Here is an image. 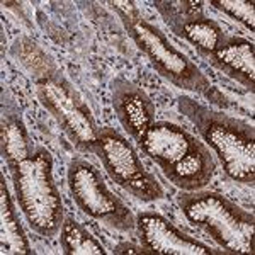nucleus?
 Returning <instances> with one entry per match:
<instances>
[{
	"label": "nucleus",
	"instance_id": "f3484780",
	"mask_svg": "<svg viewBox=\"0 0 255 255\" xmlns=\"http://www.w3.org/2000/svg\"><path fill=\"white\" fill-rule=\"evenodd\" d=\"M211 5L228 15L230 19L240 22L249 31H254V2H244V0H211Z\"/></svg>",
	"mask_w": 255,
	"mask_h": 255
},
{
	"label": "nucleus",
	"instance_id": "ddd939ff",
	"mask_svg": "<svg viewBox=\"0 0 255 255\" xmlns=\"http://www.w3.org/2000/svg\"><path fill=\"white\" fill-rule=\"evenodd\" d=\"M34 143L27 131L20 111L14 101H3L0 118V153L7 168H12L31 157Z\"/></svg>",
	"mask_w": 255,
	"mask_h": 255
},
{
	"label": "nucleus",
	"instance_id": "1a4fd4ad",
	"mask_svg": "<svg viewBox=\"0 0 255 255\" xmlns=\"http://www.w3.org/2000/svg\"><path fill=\"white\" fill-rule=\"evenodd\" d=\"M165 20L168 29L187 41L204 60L220 46L226 32L216 20L204 14L201 2H186V0H157L153 3Z\"/></svg>",
	"mask_w": 255,
	"mask_h": 255
},
{
	"label": "nucleus",
	"instance_id": "dca6fc26",
	"mask_svg": "<svg viewBox=\"0 0 255 255\" xmlns=\"http://www.w3.org/2000/svg\"><path fill=\"white\" fill-rule=\"evenodd\" d=\"M10 53L27 70V73L34 82L58 70L55 60L48 55L46 49H43L34 39L27 38V36H20L15 39L10 48Z\"/></svg>",
	"mask_w": 255,
	"mask_h": 255
},
{
	"label": "nucleus",
	"instance_id": "2eb2a0df",
	"mask_svg": "<svg viewBox=\"0 0 255 255\" xmlns=\"http://www.w3.org/2000/svg\"><path fill=\"white\" fill-rule=\"evenodd\" d=\"M60 245L65 255H106L108 250L73 216L65 215L60 228Z\"/></svg>",
	"mask_w": 255,
	"mask_h": 255
},
{
	"label": "nucleus",
	"instance_id": "20e7f679",
	"mask_svg": "<svg viewBox=\"0 0 255 255\" xmlns=\"http://www.w3.org/2000/svg\"><path fill=\"white\" fill-rule=\"evenodd\" d=\"M175 201L184 218L211 237L225 255H254L255 216L252 211L238 206L221 192L208 189L180 191Z\"/></svg>",
	"mask_w": 255,
	"mask_h": 255
},
{
	"label": "nucleus",
	"instance_id": "7ed1b4c3",
	"mask_svg": "<svg viewBox=\"0 0 255 255\" xmlns=\"http://www.w3.org/2000/svg\"><path fill=\"white\" fill-rule=\"evenodd\" d=\"M15 203L36 235L55 238L65 220V204L53 177V155L38 145L29 158L9 168Z\"/></svg>",
	"mask_w": 255,
	"mask_h": 255
},
{
	"label": "nucleus",
	"instance_id": "9d476101",
	"mask_svg": "<svg viewBox=\"0 0 255 255\" xmlns=\"http://www.w3.org/2000/svg\"><path fill=\"white\" fill-rule=\"evenodd\" d=\"M134 232L150 255H225L223 250L191 237L157 211H139Z\"/></svg>",
	"mask_w": 255,
	"mask_h": 255
},
{
	"label": "nucleus",
	"instance_id": "4468645a",
	"mask_svg": "<svg viewBox=\"0 0 255 255\" xmlns=\"http://www.w3.org/2000/svg\"><path fill=\"white\" fill-rule=\"evenodd\" d=\"M15 196L5 184L3 172H0V252L3 255H31V245L19 218Z\"/></svg>",
	"mask_w": 255,
	"mask_h": 255
},
{
	"label": "nucleus",
	"instance_id": "f8f14e48",
	"mask_svg": "<svg viewBox=\"0 0 255 255\" xmlns=\"http://www.w3.org/2000/svg\"><path fill=\"white\" fill-rule=\"evenodd\" d=\"M206 61L225 77L235 80L249 92H255V44L237 34H225Z\"/></svg>",
	"mask_w": 255,
	"mask_h": 255
},
{
	"label": "nucleus",
	"instance_id": "0eeeda50",
	"mask_svg": "<svg viewBox=\"0 0 255 255\" xmlns=\"http://www.w3.org/2000/svg\"><path fill=\"white\" fill-rule=\"evenodd\" d=\"M67 182L73 203L85 216L121 233L136 230V215L106 184L101 170L87 158H72Z\"/></svg>",
	"mask_w": 255,
	"mask_h": 255
},
{
	"label": "nucleus",
	"instance_id": "39448f33",
	"mask_svg": "<svg viewBox=\"0 0 255 255\" xmlns=\"http://www.w3.org/2000/svg\"><path fill=\"white\" fill-rule=\"evenodd\" d=\"M113 7L121 17L128 36L134 41L162 79L170 82L177 89L209 97L213 85L206 73L186 53L177 49L168 41L165 32L139 12L134 2H114Z\"/></svg>",
	"mask_w": 255,
	"mask_h": 255
},
{
	"label": "nucleus",
	"instance_id": "f257e3e1",
	"mask_svg": "<svg viewBox=\"0 0 255 255\" xmlns=\"http://www.w3.org/2000/svg\"><path fill=\"white\" fill-rule=\"evenodd\" d=\"M138 146L168 182L184 192L204 189L216 174V158L206 143L177 123L155 121Z\"/></svg>",
	"mask_w": 255,
	"mask_h": 255
},
{
	"label": "nucleus",
	"instance_id": "6e6552de",
	"mask_svg": "<svg viewBox=\"0 0 255 255\" xmlns=\"http://www.w3.org/2000/svg\"><path fill=\"white\" fill-rule=\"evenodd\" d=\"M97 157L114 184L141 203L163 199L165 191L157 177L145 167L141 157L123 133L111 126L99 128Z\"/></svg>",
	"mask_w": 255,
	"mask_h": 255
},
{
	"label": "nucleus",
	"instance_id": "423d86ee",
	"mask_svg": "<svg viewBox=\"0 0 255 255\" xmlns=\"http://www.w3.org/2000/svg\"><path fill=\"white\" fill-rule=\"evenodd\" d=\"M36 96L77 150L96 155L99 126L75 85L58 70L36 80Z\"/></svg>",
	"mask_w": 255,
	"mask_h": 255
},
{
	"label": "nucleus",
	"instance_id": "9b49d317",
	"mask_svg": "<svg viewBox=\"0 0 255 255\" xmlns=\"http://www.w3.org/2000/svg\"><path fill=\"white\" fill-rule=\"evenodd\" d=\"M111 104L119 125L134 141L146 133V129L155 123V108L150 96L138 84L128 80L126 77H114L109 82Z\"/></svg>",
	"mask_w": 255,
	"mask_h": 255
},
{
	"label": "nucleus",
	"instance_id": "f03ea898",
	"mask_svg": "<svg viewBox=\"0 0 255 255\" xmlns=\"http://www.w3.org/2000/svg\"><path fill=\"white\" fill-rule=\"evenodd\" d=\"M177 108L191 119L201 139L220 160L223 172L242 186H255V128L244 119L182 96Z\"/></svg>",
	"mask_w": 255,
	"mask_h": 255
}]
</instances>
